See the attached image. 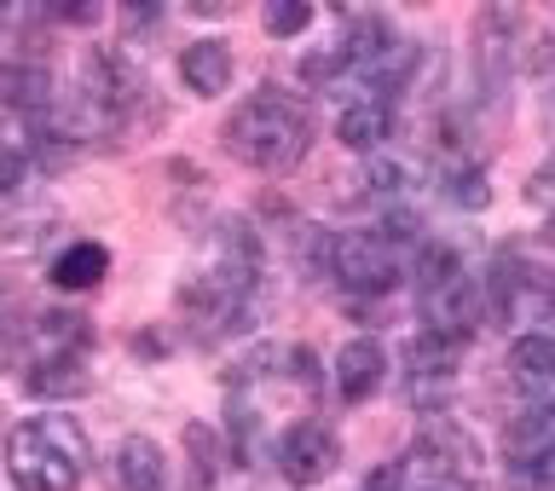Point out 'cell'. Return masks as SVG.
Masks as SVG:
<instances>
[{
  "mask_svg": "<svg viewBox=\"0 0 555 491\" xmlns=\"http://www.w3.org/2000/svg\"><path fill=\"white\" fill-rule=\"evenodd\" d=\"M347 69H353V59H347V47L307 52V59H301V81H307V87H330V81H341Z\"/></svg>",
  "mask_w": 555,
  "mask_h": 491,
  "instance_id": "7402d4cb",
  "label": "cell"
},
{
  "mask_svg": "<svg viewBox=\"0 0 555 491\" xmlns=\"http://www.w3.org/2000/svg\"><path fill=\"white\" fill-rule=\"evenodd\" d=\"M532 203H555V163L532 173Z\"/></svg>",
  "mask_w": 555,
  "mask_h": 491,
  "instance_id": "4dcf8cb0",
  "label": "cell"
},
{
  "mask_svg": "<svg viewBox=\"0 0 555 491\" xmlns=\"http://www.w3.org/2000/svg\"><path fill=\"white\" fill-rule=\"evenodd\" d=\"M509 376L532 393H550L555 388V341L550 336H520L509 347Z\"/></svg>",
  "mask_w": 555,
  "mask_h": 491,
  "instance_id": "9a60e30c",
  "label": "cell"
},
{
  "mask_svg": "<svg viewBox=\"0 0 555 491\" xmlns=\"http://www.w3.org/2000/svg\"><path fill=\"white\" fill-rule=\"evenodd\" d=\"M225 151L260 173H289L312 151V111L284 87H260L225 121Z\"/></svg>",
  "mask_w": 555,
  "mask_h": 491,
  "instance_id": "6da1fadb",
  "label": "cell"
},
{
  "mask_svg": "<svg viewBox=\"0 0 555 491\" xmlns=\"http://www.w3.org/2000/svg\"><path fill=\"white\" fill-rule=\"evenodd\" d=\"M260 24H267V35H301L312 24V7H301V0H272L260 12Z\"/></svg>",
  "mask_w": 555,
  "mask_h": 491,
  "instance_id": "cb8c5ba5",
  "label": "cell"
},
{
  "mask_svg": "<svg viewBox=\"0 0 555 491\" xmlns=\"http://www.w3.org/2000/svg\"><path fill=\"white\" fill-rule=\"evenodd\" d=\"M185 451H191V468H197V486H215L220 468H225L220 434L208 428V423H191V428H185Z\"/></svg>",
  "mask_w": 555,
  "mask_h": 491,
  "instance_id": "d6986e66",
  "label": "cell"
},
{
  "mask_svg": "<svg viewBox=\"0 0 555 491\" xmlns=\"http://www.w3.org/2000/svg\"><path fill=\"white\" fill-rule=\"evenodd\" d=\"M388 133H393L388 99H376V93H353V99L341 104V116H336V139H341V145H353V151H376Z\"/></svg>",
  "mask_w": 555,
  "mask_h": 491,
  "instance_id": "8fae6325",
  "label": "cell"
},
{
  "mask_svg": "<svg viewBox=\"0 0 555 491\" xmlns=\"http://www.w3.org/2000/svg\"><path fill=\"white\" fill-rule=\"evenodd\" d=\"M509 480L520 491H555V445L538 451V457H527V463H509Z\"/></svg>",
  "mask_w": 555,
  "mask_h": 491,
  "instance_id": "603a6c76",
  "label": "cell"
},
{
  "mask_svg": "<svg viewBox=\"0 0 555 491\" xmlns=\"http://www.w3.org/2000/svg\"><path fill=\"white\" fill-rule=\"evenodd\" d=\"M87 434L69 416H29L7 434V475L17 491H76L87 480Z\"/></svg>",
  "mask_w": 555,
  "mask_h": 491,
  "instance_id": "7a4b0ae2",
  "label": "cell"
},
{
  "mask_svg": "<svg viewBox=\"0 0 555 491\" xmlns=\"http://www.w3.org/2000/svg\"><path fill=\"white\" fill-rule=\"evenodd\" d=\"M289 364H295V382H307V388L319 382V359H312L307 347H295V353H289Z\"/></svg>",
  "mask_w": 555,
  "mask_h": 491,
  "instance_id": "f546056e",
  "label": "cell"
},
{
  "mask_svg": "<svg viewBox=\"0 0 555 491\" xmlns=\"http://www.w3.org/2000/svg\"><path fill=\"white\" fill-rule=\"evenodd\" d=\"M411 463H416L423 491H457V486L475 480V468H480V440L468 428H457L451 416H434V423L416 428Z\"/></svg>",
  "mask_w": 555,
  "mask_h": 491,
  "instance_id": "277c9868",
  "label": "cell"
},
{
  "mask_svg": "<svg viewBox=\"0 0 555 491\" xmlns=\"http://www.w3.org/2000/svg\"><path fill=\"white\" fill-rule=\"evenodd\" d=\"M24 151H12L7 139H0V191H17V180H24Z\"/></svg>",
  "mask_w": 555,
  "mask_h": 491,
  "instance_id": "4316f807",
  "label": "cell"
},
{
  "mask_svg": "<svg viewBox=\"0 0 555 491\" xmlns=\"http://www.w3.org/2000/svg\"><path fill=\"white\" fill-rule=\"evenodd\" d=\"M232 47L220 41V35H203V41H191L185 52H180V81L191 87L197 99H215V93H225L232 87Z\"/></svg>",
  "mask_w": 555,
  "mask_h": 491,
  "instance_id": "30bf717a",
  "label": "cell"
},
{
  "mask_svg": "<svg viewBox=\"0 0 555 491\" xmlns=\"http://www.w3.org/2000/svg\"><path fill=\"white\" fill-rule=\"evenodd\" d=\"M382 371H388V359H382V341L376 336H353L336 353V393L347 405H364L376 388H382Z\"/></svg>",
  "mask_w": 555,
  "mask_h": 491,
  "instance_id": "9c48e42d",
  "label": "cell"
},
{
  "mask_svg": "<svg viewBox=\"0 0 555 491\" xmlns=\"http://www.w3.org/2000/svg\"><path fill=\"white\" fill-rule=\"evenodd\" d=\"M451 277H463V255L446 249V243H423V255H416V289H440Z\"/></svg>",
  "mask_w": 555,
  "mask_h": 491,
  "instance_id": "44dd1931",
  "label": "cell"
},
{
  "mask_svg": "<svg viewBox=\"0 0 555 491\" xmlns=\"http://www.w3.org/2000/svg\"><path fill=\"white\" fill-rule=\"evenodd\" d=\"M111 486L116 491H163L168 486L163 445L145 440V434H128V440L111 451Z\"/></svg>",
  "mask_w": 555,
  "mask_h": 491,
  "instance_id": "ba28073f",
  "label": "cell"
},
{
  "mask_svg": "<svg viewBox=\"0 0 555 491\" xmlns=\"http://www.w3.org/2000/svg\"><path fill=\"white\" fill-rule=\"evenodd\" d=\"M104 272H111V249H104V243H69V249L52 260V284L59 289H93Z\"/></svg>",
  "mask_w": 555,
  "mask_h": 491,
  "instance_id": "2e32d148",
  "label": "cell"
},
{
  "mask_svg": "<svg viewBox=\"0 0 555 491\" xmlns=\"http://www.w3.org/2000/svg\"><path fill=\"white\" fill-rule=\"evenodd\" d=\"M330 277H336L347 295H388L393 277H399V260L376 232H347V237H336Z\"/></svg>",
  "mask_w": 555,
  "mask_h": 491,
  "instance_id": "5b68a950",
  "label": "cell"
},
{
  "mask_svg": "<svg viewBox=\"0 0 555 491\" xmlns=\"http://www.w3.org/2000/svg\"><path fill=\"white\" fill-rule=\"evenodd\" d=\"M550 243H555V220H550Z\"/></svg>",
  "mask_w": 555,
  "mask_h": 491,
  "instance_id": "d6a6232c",
  "label": "cell"
},
{
  "mask_svg": "<svg viewBox=\"0 0 555 491\" xmlns=\"http://www.w3.org/2000/svg\"><path fill=\"white\" fill-rule=\"evenodd\" d=\"M272 364H284V347H255V353H243L237 359V371H232V382H260V376H272Z\"/></svg>",
  "mask_w": 555,
  "mask_h": 491,
  "instance_id": "d4e9b609",
  "label": "cell"
},
{
  "mask_svg": "<svg viewBox=\"0 0 555 491\" xmlns=\"http://www.w3.org/2000/svg\"><path fill=\"white\" fill-rule=\"evenodd\" d=\"M399 191V168L393 163H371L364 168V197H393Z\"/></svg>",
  "mask_w": 555,
  "mask_h": 491,
  "instance_id": "484cf974",
  "label": "cell"
},
{
  "mask_svg": "<svg viewBox=\"0 0 555 491\" xmlns=\"http://www.w3.org/2000/svg\"><path fill=\"white\" fill-rule=\"evenodd\" d=\"M35 225H52V215H17V220H0V237L35 243Z\"/></svg>",
  "mask_w": 555,
  "mask_h": 491,
  "instance_id": "83f0119b",
  "label": "cell"
},
{
  "mask_svg": "<svg viewBox=\"0 0 555 491\" xmlns=\"http://www.w3.org/2000/svg\"><path fill=\"white\" fill-rule=\"evenodd\" d=\"M0 104H7V111H47L52 104V76L41 64L7 59L0 64Z\"/></svg>",
  "mask_w": 555,
  "mask_h": 491,
  "instance_id": "5bb4252c",
  "label": "cell"
},
{
  "mask_svg": "<svg viewBox=\"0 0 555 491\" xmlns=\"http://www.w3.org/2000/svg\"><path fill=\"white\" fill-rule=\"evenodd\" d=\"M336 457H341V445H336V434H330L324 423H295L284 440H278V468H284L289 486L330 480L336 475Z\"/></svg>",
  "mask_w": 555,
  "mask_h": 491,
  "instance_id": "8992f818",
  "label": "cell"
},
{
  "mask_svg": "<svg viewBox=\"0 0 555 491\" xmlns=\"http://www.w3.org/2000/svg\"><path fill=\"white\" fill-rule=\"evenodd\" d=\"M93 388V376H87L81 359H41L29 371V393L35 399H81Z\"/></svg>",
  "mask_w": 555,
  "mask_h": 491,
  "instance_id": "e0dca14e",
  "label": "cell"
},
{
  "mask_svg": "<svg viewBox=\"0 0 555 491\" xmlns=\"http://www.w3.org/2000/svg\"><path fill=\"white\" fill-rule=\"evenodd\" d=\"M81 99L93 104L104 121H145L151 81L133 69V59L121 47H93L81 64ZM156 111V104H151Z\"/></svg>",
  "mask_w": 555,
  "mask_h": 491,
  "instance_id": "3957f363",
  "label": "cell"
},
{
  "mask_svg": "<svg viewBox=\"0 0 555 491\" xmlns=\"http://www.w3.org/2000/svg\"><path fill=\"white\" fill-rule=\"evenodd\" d=\"M446 203H457V208H480L492 203V185H486V168L475 163H457V168H446Z\"/></svg>",
  "mask_w": 555,
  "mask_h": 491,
  "instance_id": "ffe728a7",
  "label": "cell"
},
{
  "mask_svg": "<svg viewBox=\"0 0 555 491\" xmlns=\"http://www.w3.org/2000/svg\"><path fill=\"white\" fill-rule=\"evenodd\" d=\"M515 35H520V12L515 7H486L475 17V64H480L486 87L503 81V64L515 59Z\"/></svg>",
  "mask_w": 555,
  "mask_h": 491,
  "instance_id": "52a82bcc",
  "label": "cell"
},
{
  "mask_svg": "<svg viewBox=\"0 0 555 491\" xmlns=\"http://www.w3.org/2000/svg\"><path fill=\"white\" fill-rule=\"evenodd\" d=\"M527 69H532V76H550V69H555V35H544V41L527 52Z\"/></svg>",
  "mask_w": 555,
  "mask_h": 491,
  "instance_id": "f1b7e54d",
  "label": "cell"
},
{
  "mask_svg": "<svg viewBox=\"0 0 555 491\" xmlns=\"http://www.w3.org/2000/svg\"><path fill=\"white\" fill-rule=\"evenodd\" d=\"M341 47H347V59H353V69H364V76H371V69L399 47V35H393V24H388L382 12H353V17H347Z\"/></svg>",
  "mask_w": 555,
  "mask_h": 491,
  "instance_id": "4fadbf2b",
  "label": "cell"
},
{
  "mask_svg": "<svg viewBox=\"0 0 555 491\" xmlns=\"http://www.w3.org/2000/svg\"><path fill=\"white\" fill-rule=\"evenodd\" d=\"M121 24H128V29H151L156 24V7H128V12H121Z\"/></svg>",
  "mask_w": 555,
  "mask_h": 491,
  "instance_id": "1f68e13d",
  "label": "cell"
},
{
  "mask_svg": "<svg viewBox=\"0 0 555 491\" xmlns=\"http://www.w3.org/2000/svg\"><path fill=\"white\" fill-rule=\"evenodd\" d=\"M87 319L81 312H47L41 319V347H47V359H81V347H87Z\"/></svg>",
  "mask_w": 555,
  "mask_h": 491,
  "instance_id": "ac0fdd59",
  "label": "cell"
},
{
  "mask_svg": "<svg viewBox=\"0 0 555 491\" xmlns=\"http://www.w3.org/2000/svg\"><path fill=\"white\" fill-rule=\"evenodd\" d=\"M463 353H468V341L440 336V330H423V336H411V347H405L411 382H434V388H446L451 371L463 364Z\"/></svg>",
  "mask_w": 555,
  "mask_h": 491,
  "instance_id": "7c38bea8",
  "label": "cell"
}]
</instances>
